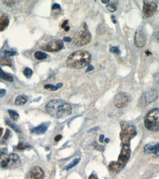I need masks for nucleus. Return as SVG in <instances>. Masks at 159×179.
Here are the masks:
<instances>
[{
    "label": "nucleus",
    "instance_id": "f257e3e1",
    "mask_svg": "<svg viewBox=\"0 0 159 179\" xmlns=\"http://www.w3.org/2000/svg\"><path fill=\"white\" fill-rule=\"evenodd\" d=\"M46 111L55 118H64L71 114L72 107L67 102L60 99H54L46 105Z\"/></svg>",
    "mask_w": 159,
    "mask_h": 179
},
{
    "label": "nucleus",
    "instance_id": "f03ea898",
    "mask_svg": "<svg viewBox=\"0 0 159 179\" xmlns=\"http://www.w3.org/2000/svg\"><path fill=\"white\" fill-rule=\"evenodd\" d=\"M91 54L87 51L80 50L71 53L66 60L67 66L75 69H80L89 65Z\"/></svg>",
    "mask_w": 159,
    "mask_h": 179
},
{
    "label": "nucleus",
    "instance_id": "7ed1b4c3",
    "mask_svg": "<svg viewBox=\"0 0 159 179\" xmlns=\"http://www.w3.org/2000/svg\"><path fill=\"white\" fill-rule=\"evenodd\" d=\"M20 157L17 153L8 154L6 148L0 149V167L3 169L16 167L20 165Z\"/></svg>",
    "mask_w": 159,
    "mask_h": 179
},
{
    "label": "nucleus",
    "instance_id": "20e7f679",
    "mask_svg": "<svg viewBox=\"0 0 159 179\" xmlns=\"http://www.w3.org/2000/svg\"><path fill=\"white\" fill-rule=\"evenodd\" d=\"M130 153H131V150H130V144L123 145L118 160H117V161L110 162L108 166L109 169L111 171L117 172V173L120 171L121 169H123V167L125 166V165L130 159Z\"/></svg>",
    "mask_w": 159,
    "mask_h": 179
},
{
    "label": "nucleus",
    "instance_id": "39448f33",
    "mask_svg": "<svg viewBox=\"0 0 159 179\" xmlns=\"http://www.w3.org/2000/svg\"><path fill=\"white\" fill-rule=\"evenodd\" d=\"M91 40V35L88 30V26L83 23L76 32L73 37V42L78 46H83L89 44Z\"/></svg>",
    "mask_w": 159,
    "mask_h": 179
},
{
    "label": "nucleus",
    "instance_id": "423d86ee",
    "mask_svg": "<svg viewBox=\"0 0 159 179\" xmlns=\"http://www.w3.org/2000/svg\"><path fill=\"white\" fill-rule=\"evenodd\" d=\"M145 126L151 131L159 130V109L154 108L149 110L145 117Z\"/></svg>",
    "mask_w": 159,
    "mask_h": 179
},
{
    "label": "nucleus",
    "instance_id": "0eeeda50",
    "mask_svg": "<svg viewBox=\"0 0 159 179\" xmlns=\"http://www.w3.org/2000/svg\"><path fill=\"white\" fill-rule=\"evenodd\" d=\"M121 129L120 138L122 145L130 144V140L137 134L136 127L127 122H121Z\"/></svg>",
    "mask_w": 159,
    "mask_h": 179
},
{
    "label": "nucleus",
    "instance_id": "6e6552de",
    "mask_svg": "<svg viewBox=\"0 0 159 179\" xmlns=\"http://www.w3.org/2000/svg\"><path fill=\"white\" fill-rule=\"evenodd\" d=\"M63 48V42L61 40H53L41 46V49L46 52H58Z\"/></svg>",
    "mask_w": 159,
    "mask_h": 179
},
{
    "label": "nucleus",
    "instance_id": "1a4fd4ad",
    "mask_svg": "<svg viewBox=\"0 0 159 179\" xmlns=\"http://www.w3.org/2000/svg\"><path fill=\"white\" fill-rule=\"evenodd\" d=\"M114 105L117 108H124L127 107L129 103L128 95L125 93H120L117 94L114 98Z\"/></svg>",
    "mask_w": 159,
    "mask_h": 179
},
{
    "label": "nucleus",
    "instance_id": "9d476101",
    "mask_svg": "<svg viewBox=\"0 0 159 179\" xmlns=\"http://www.w3.org/2000/svg\"><path fill=\"white\" fill-rule=\"evenodd\" d=\"M158 5L155 2H144L143 6V13L147 18L153 16L157 10Z\"/></svg>",
    "mask_w": 159,
    "mask_h": 179
},
{
    "label": "nucleus",
    "instance_id": "9b49d317",
    "mask_svg": "<svg viewBox=\"0 0 159 179\" xmlns=\"http://www.w3.org/2000/svg\"><path fill=\"white\" fill-rule=\"evenodd\" d=\"M45 174L41 167L36 166L33 167L27 173V179H44Z\"/></svg>",
    "mask_w": 159,
    "mask_h": 179
},
{
    "label": "nucleus",
    "instance_id": "f8f14e48",
    "mask_svg": "<svg viewBox=\"0 0 159 179\" xmlns=\"http://www.w3.org/2000/svg\"><path fill=\"white\" fill-rule=\"evenodd\" d=\"M134 44L138 48H142L146 44V35L144 31L139 29L136 31L134 36Z\"/></svg>",
    "mask_w": 159,
    "mask_h": 179
},
{
    "label": "nucleus",
    "instance_id": "ddd939ff",
    "mask_svg": "<svg viewBox=\"0 0 159 179\" xmlns=\"http://www.w3.org/2000/svg\"><path fill=\"white\" fill-rule=\"evenodd\" d=\"M144 151L149 154H155L159 157V142L147 144L144 147Z\"/></svg>",
    "mask_w": 159,
    "mask_h": 179
},
{
    "label": "nucleus",
    "instance_id": "4468645a",
    "mask_svg": "<svg viewBox=\"0 0 159 179\" xmlns=\"http://www.w3.org/2000/svg\"><path fill=\"white\" fill-rule=\"evenodd\" d=\"M158 98V92L155 89H151L145 94V100L146 103H150L156 101Z\"/></svg>",
    "mask_w": 159,
    "mask_h": 179
},
{
    "label": "nucleus",
    "instance_id": "2eb2a0df",
    "mask_svg": "<svg viewBox=\"0 0 159 179\" xmlns=\"http://www.w3.org/2000/svg\"><path fill=\"white\" fill-rule=\"evenodd\" d=\"M49 123H42L40 126H37L36 128H33L32 130H31V132L33 134H42L46 132V131L48 129V126H49Z\"/></svg>",
    "mask_w": 159,
    "mask_h": 179
},
{
    "label": "nucleus",
    "instance_id": "dca6fc26",
    "mask_svg": "<svg viewBox=\"0 0 159 179\" xmlns=\"http://www.w3.org/2000/svg\"><path fill=\"white\" fill-rule=\"evenodd\" d=\"M9 18L7 15L3 14L0 17V32H2L6 29L9 25Z\"/></svg>",
    "mask_w": 159,
    "mask_h": 179
},
{
    "label": "nucleus",
    "instance_id": "f3484780",
    "mask_svg": "<svg viewBox=\"0 0 159 179\" xmlns=\"http://www.w3.org/2000/svg\"><path fill=\"white\" fill-rule=\"evenodd\" d=\"M27 101V97L25 95H19L16 97V99H15V104L17 106H22V105L25 104Z\"/></svg>",
    "mask_w": 159,
    "mask_h": 179
},
{
    "label": "nucleus",
    "instance_id": "a211bd4d",
    "mask_svg": "<svg viewBox=\"0 0 159 179\" xmlns=\"http://www.w3.org/2000/svg\"><path fill=\"white\" fill-rule=\"evenodd\" d=\"M0 78L4 80L8 81V82H13V77L11 76V75L5 73V71H3L2 70V68H0Z\"/></svg>",
    "mask_w": 159,
    "mask_h": 179
},
{
    "label": "nucleus",
    "instance_id": "6ab92c4d",
    "mask_svg": "<svg viewBox=\"0 0 159 179\" xmlns=\"http://www.w3.org/2000/svg\"><path fill=\"white\" fill-rule=\"evenodd\" d=\"M0 65H7V66H12V62L8 57H5V56H3L2 58H0Z\"/></svg>",
    "mask_w": 159,
    "mask_h": 179
},
{
    "label": "nucleus",
    "instance_id": "aec40b11",
    "mask_svg": "<svg viewBox=\"0 0 159 179\" xmlns=\"http://www.w3.org/2000/svg\"><path fill=\"white\" fill-rule=\"evenodd\" d=\"M5 122H6L7 124L8 125V126H10V128H12V129H13L15 131H16L17 133H21V129H20L19 128L18 126H16V125L14 124V123H13L12 121H10V120L6 119Z\"/></svg>",
    "mask_w": 159,
    "mask_h": 179
},
{
    "label": "nucleus",
    "instance_id": "412c9836",
    "mask_svg": "<svg viewBox=\"0 0 159 179\" xmlns=\"http://www.w3.org/2000/svg\"><path fill=\"white\" fill-rule=\"evenodd\" d=\"M8 112L9 115H10V118H11L13 121H16L17 120L19 119V113L17 112L12 110H8Z\"/></svg>",
    "mask_w": 159,
    "mask_h": 179
},
{
    "label": "nucleus",
    "instance_id": "4be33fe9",
    "mask_svg": "<svg viewBox=\"0 0 159 179\" xmlns=\"http://www.w3.org/2000/svg\"><path fill=\"white\" fill-rule=\"evenodd\" d=\"M34 56H35V57L37 59V60H44V59L47 58L48 55H47L46 53H44V52H36V53H35Z\"/></svg>",
    "mask_w": 159,
    "mask_h": 179
},
{
    "label": "nucleus",
    "instance_id": "5701e85b",
    "mask_svg": "<svg viewBox=\"0 0 159 179\" xmlns=\"http://www.w3.org/2000/svg\"><path fill=\"white\" fill-rule=\"evenodd\" d=\"M80 161V158L75 159L71 161V163H69L66 167V170H69V169L73 168L74 167H75L78 163H79Z\"/></svg>",
    "mask_w": 159,
    "mask_h": 179
},
{
    "label": "nucleus",
    "instance_id": "b1692460",
    "mask_svg": "<svg viewBox=\"0 0 159 179\" xmlns=\"http://www.w3.org/2000/svg\"><path fill=\"white\" fill-rule=\"evenodd\" d=\"M10 137H11V133H10V130H9V129H7L5 136H4L3 138H2V140H1V142H1V144H5V142H7V141L8 140V139L10 138Z\"/></svg>",
    "mask_w": 159,
    "mask_h": 179
},
{
    "label": "nucleus",
    "instance_id": "393cba45",
    "mask_svg": "<svg viewBox=\"0 0 159 179\" xmlns=\"http://www.w3.org/2000/svg\"><path fill=\"white\" fill-rule=\"evenodd\" d=\"M3 54L4 56H5V57H9V56H16V55L18 54V53L16 52H13V51L5 50L3 52Z\"/></svg>",
    "mask_w": 159,
    "mask_h": 179
},
{
    "label": "nucleus",
    "instance_id": "a878e982",
    "mask_svg": "<svg viewBox=\"0 0 159 179\" xmlns=\"http://www.w3.org/2000/svg\"><path fill=\"white\" fill-rule=\"evenodd\" d=\"M108 10L110 12H115L117 9V3H110L106 6Z\"/></svg>",
    "mask_w": 159,
    "mask_h": 179
},
{
    "label": "nucleus",
    "instance_id": "bb28decb",
    "mask_svg": "<svg viewBox=\"0 0 159 179\" xmlns=\"http://www.w3.org/2000/svg\"><path fill=\"white\" fill-rule=\"evenodd\" d=\"M23 74H24V75H25L27 79H29V78L32 76V75H33V71H32L29 68H26L25 70H24V71H23Z\"/></svg>",
    "mask_w": 159,
    "mask_h": 179
},
{
    "label": "nucleus",
    "instance_id": "cd10ccee",
    "mask_svg": "<svg viewBox=\"0 0 159 179\" xmlns=\"http://www.w3.org/2000/svg\"><path fill=\"white\" fill-rule=\"evenodd\" d=\"M28 148H30L29 145H27V144L25 143H19L18 145H17L16 148L18 149V150H25V149Z\"/></svg>",
    "mask_w": 159,
    "mask_h": 179
},
{
    "label": "nucleus",
    "instance_id": "c85d7f7f",
    "mask_svg": "<svg viewBox=\"0 0 159 179\" xmlns=\"http://www.w3.org/2000/svg\"><path fill=\"white\" fill-rule=\"evenodd\" d=\"M110 52H112V53L116 54L117 55H120L121 54V52L119 50V48L118 47L116 46H113L110 48Z\"/></svg>",
    "mask_w": 159,
    "mask_h": 179
},
{
    "label": "nucleus",
    "instance_id": "c756f323",
    "mask_svg": "<svg viewBox=\"0 0 159 179\" xmlns=\"http://www.w3.org/2000/svg\"><path fill=\"white\" fill-rule=\"evenodd\" d=\"M63 86V84L62 83H59V84H56V85H53L52 87V88L50 89V91H57V90H58L59 88H60V87Z\"/></svg>",
    "mask_w": 159,
    "mask_h": 179
},
{
    "label": "nucleus",
    "instance_id": "7c9ffc66",
    "mask_svg": "<svg viewBox=\"0 0 159 179\" xmlns=\"http://www.w3.org/2000/svg\"><path fill=\"white\" fill-rule=\"evenodd\" d=\"M3 3L5 5H8V6H12L16 3V1H3Z\"/></svg>",
    "mask_w": 159,
    "mask_h": 179
},
{
    "label": "nucleus",
    "instance_id": "2f4dec72",
    "mask_svg": "<svg viewBox=\"0 0 159 179\" xmlns=\"http://www.w3.org/2000/svg\"><path fill=\"white\" fill-rule=\"evenodd\" d=\"M5 94H6V91H5V89L0 88V98H2L3 96H5Z\"/></svg>",
    "mask_w": 159,
    "mask_h": 179
},
{
    "label": "nucleus",
    "instance_id": "473e14b6",
    "mask_svg": "<svg viewBox=\"0 0 159 179\" xmlns=\"http://www.w3.org/2000/svg\"><path fill=\"white\" fill-rule=\"evenodd\" d=\"M52 10H60V5H58V4H54L53 5H52Z\"/></svg>",
    "mask_w": 159,
    "mask_h": 179
},
{
    "label": "nucleus",
    "instance_id": "72a5a7b5",
    "mask_svg": "<svg viewBox=\"0 0 159 179\" xmlns=\"http://www.w3.org/2000/svg\"><path fill=\"white\" fill-rule=\"evenodd\" d=\"M92 70H94V66H93V65H88V68H87V69H86V72H88V71H92Z\"/></svg>",
    "mask_w": 159,
    "mask_h": 179
},
{
    "label": "nucleus",
    "instance_id": "f704fd0d",
    "mask_svg": "<svg viewBox=\"0 0 159 179\" xmlns=\"http://www.w3.org/2000/svg\"><path fill=\"white\" fill-rule=\"evenodd\" d=\"M63 40L65 41V42H71V38L69 37H65L64 38H63Z\"/></svg>",
    "mask_w": 159,
    "mask_h": 179
},
{
    "label": "nucleus",
    "instance_id": "c9c22d12",
    "mask_svg": "<svg viewBox=\"0 0 159 179\" xmlns=\"http://www.w3.org/2000/svg\"><path fill=\"white\" fill-rule=\"evenodd\" d=\"M61 138H62L61 135H58V136H56V137H55V140L56 141V142H58L59 140H61Z\"/></svg>",
    "mask_w": 159,
    "mask_h": 179
},
{
    "label": "nucleus",
    "instance_id": "e433bc0d",
    "mask_svg": "<svg viewBox=\"0 0 159 179\" xmlns=\"http://www.w3.org/2000/svg\"><path fill=\"white\" fill-rule=\"evenodd\" d=\"M88 179H98V178L94 174H91V176H89V178H88Z\"/></svg>",
    "mask_w": 159,
    "mask_h": 179
},
{
    "label": "nucleus",
    "instance_id": "4c0bfd02",
    "mask_svg": "<svg viewBox=\"0 0 159 179\" xmlns=\"http://www.w3.org/2000/svg\"><path fill=\"white\" fill-rule=\"evenodd\" d=\"M67 23H68V20H66V21L63 23V24H62V27H61L64 29V28H65L67 26V25H66Z\"/></svg>",
    "mask_w": 159,
    "mask_h": 179
},
{
    "label": "nucleus",
    "instance_id": "58836bf2",
    "mask_svg": "<svg viewBox=\"0 0 159 179\" xmlns=\"http://www.w3.org/2000/svg\"><path fill=\"white\" fill-rule=\"evenodd\" d=\"M99 142H104V135H100V137H99Z\"/></svg>",
    "mask_w": 159,
    "mask_h": 179
},
{
    "label": "nucleus",
    "instance_id": "ea45409f",
    "mask_svg": "<svg viewBox=\"0 0 159 179\" xmlns=\"http://www.w3.org/2000/svg\"><path fill=\"white\" fill-rule=\"evenodd\" d=\"M2 134H3V129H2V128H0V137L2 135Z\"/></svg>",
    "mask_w": 159,
    "mask_h": 179
},
{
    "label": "nucleus",
    "instance_id": "a19ab883",
    "mask_svg": "<svg viewBox=\"0 0 159 179\" xmlns=\"http://www.w3.org/2000/svg\"><path fill=\"white\" fill-rule=\"evenodd\" d=\"M109 2H110L109 0H102V3H105V4L108 3Z\"/></svg>",
    "mask_w": 159,
    "mask_h": 179
},
{
    "label": "nucleus",
    "instance_id": "79ce46f5",
    "mask_svg": "<svg viewBox=\"0 0 159 179\" xmlns=\"http://www.w3.org/2000/svg\"><path fill=\"white\" fill-rule=\"evenodd\" d=\"M69 29H70V27L69 26H66L65 28H64L65 31H69Z\"/></svg>",
    "mask_w": 159,
    "mask_h": 179
},
{
    "label": "nucleus",
    "instance_id": "37998d69",
    "mask_svg": "<svg viewBox=\"0 0 159 179\" xmlns=\"http://www.w3.org/2000/svg\"><path fill=\"white\" fill-rule=\"evenodd\" d=\"M111 18H112V19H113V21H114V24H116V23H117V21H116L115 18H114V16H111Z\"/></svg>",
    "mask_w": 159,
    "mask_h": 179
},
{
    "label": "nucleus",
    "instance_id": "c03bdc74",
    "mask_svg": "<svg viewBox=\"0 0 159 179\" xmlns=\"http://www.w3.org/2000/svg\"><path fill=\"white\" fill-rule=\"evenodd\" d=\"M105 142H109V139H106V140H105Z\"/></svg>",
    "mask_w": 159,
    "mask_h": 179
}]
</instances>
